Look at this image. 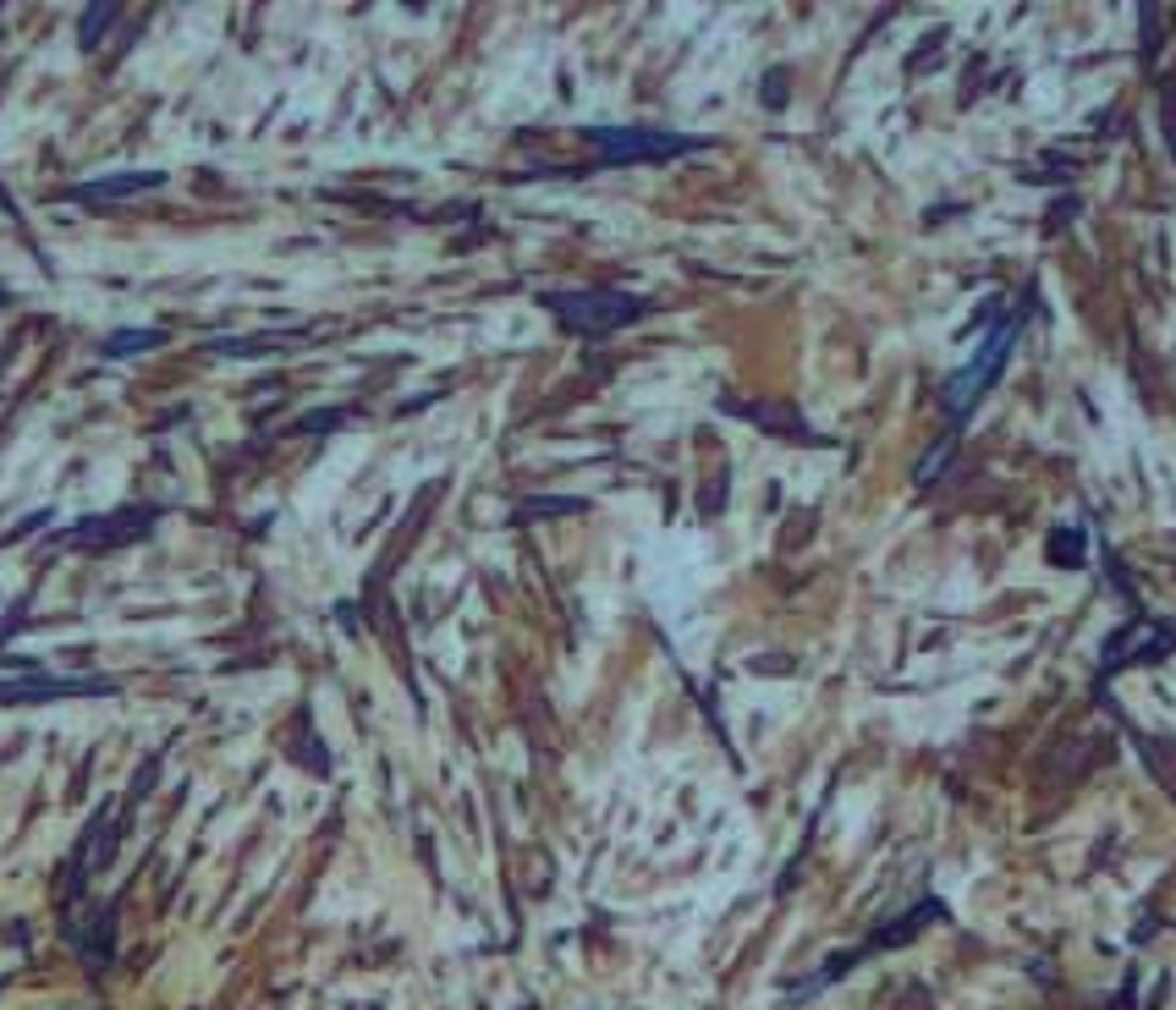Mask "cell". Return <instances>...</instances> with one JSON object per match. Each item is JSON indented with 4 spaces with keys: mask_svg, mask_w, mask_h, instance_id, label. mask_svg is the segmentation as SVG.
I'll return each instance as SVG.
<instances>
[{
    "mask_svg": "<svg viewBox=\"0 0 1176 1010\" xmlns=\"http://www.w3.org/2000/svg\"><path fill=\"white\" fill-rule=\"evenodd\" d=\"M1017 330H1023V319H1017V313H1011V319H1001L995 330H990V341L978 346V357H973V363H968V369H962L957 379L945 384V412L957 417V423H962V412H973V401L984 396V390L995 384L1001 363L1011 357V341H1017Z\"/></svg>",
    "mask_w": 1176,
    "mask_h": 1010,
    "instance_id": "3",
    "label": "cell"
},
{
    "mask_svg": "<svg viewBox=\"0 0 1176 1010\" xmlns=\"http://www.w3.org/2000/svg\"><path fill=\"white\" fill-rule=\"evenodd\" d=\"M533 511H545V516H572V511H583V500H528L523 516H533Z\"/></svg>",
    "mask_w": 1176,
    "mask_h": 1010,
    "instance_id": "10",
    "label": "cell"
},
{
    "mask_svg": "<svg viewBox=\"0 0 1176 1010\" xmlns=\"http://www.w3.org/2000/svg\"><path fill=\"white\" fill-rule=\"evenodd\" d=\"M166 341V330H126V336H105L100 357H133V352H154Z\"/></svg>",
    "mask_w": 1176,
    "mask_h": 1010,
    "instance_id": "7",
    "label": "cell"
},
{
    "mask_svg": "<svg viewBox=\"0 0 1176 1010\" xmlns=\"http://www.w3.org/2000/svg\"><path fill=\"white\" fill-rule=\"evenodd\" d=\"M88 692H116L110 681H61V675H39V681H0V703H45V698H88Z\"/></svg>",
    "mask_w": 1176,
    "mask_h": 1010,
    "instance_id": "5",
    "label": "cell"
},
{
    "mask_svg": "<svg viewBox=\"0 0 1176 1010\" xmlns=\"http://www.w3.org/2000/svg\"><path fill=\"white\" fill-rule=\"evenodd\" d=\"M606 166H660V159H682L710 149V138L693 133H654V126H589L583 133Z\"/></svg>",
    "mask_w": 1176,
    "mask_h": 1010,
    "instance_id": "2",
    "label": "cell"
},
{
    "mask_svg": "<svg viewBox=\"0 0 1176 1010\" xmlns=\"http://www.w3.org/2000/svg\"><path fill=\"white\" fill-rule=\"evenodd\" d=\"M545 308L561 319V330L583 336V341H606L616 330H627L632 319H644L649 303L632 297L621 286H583V291H545Z\"/></svg>",
    "mask_w": 1176,
    "mask_h": 1010,
    "instance_id": "1",
    "label": "cell"
},
{
    "mask_svg": "<svg viewBox=\"0 0 1176 1010\" xmlns=\"http://www.w3.org/2000/svg\"><path fill=\"white\" fill-rule=\"evenodd\" d=\"M110 17H116V6H93V12L83 17V34H78V45H83V50H93V45H100V34L110 28Z\"/></svg>",
    "mask_w": 1176,
    "mask_h": 1010,
    "instance_id": "8",
    "label": "cell"
},
{
    "mask_svg": "<svg viewBox=\"0 0 1176 1010\" xmlns=\"http://www.w3.org/2000/svg\"><path fill=\"white\" fill-rule=\"evenodd\" d=\"M1051 561L1084 566V538H1077V533H1056V538H1051Z\"/></svg>",
    "mask_w": 1176,
    "mask_h": 1010,
    "instance_id": "9",
    "label": "cell"
},
{
    "mask_svg": "<svg viewBox=\"0 0 1176 1010\" xmlns=\"http://www.w3.org/2000/svg\"><path fill=\"white\" fill-rule=\"evenodd\" d=\"M154 523V511H116V516H88V523H78L61 544H72V549H116V544H126V538H138L143 528Z\"/></svg>",
    "mask_w": 1176,
    "mask_h": 1010,
    "instance_id": "4",
    "label": "cell"
},
{
    "mask_svg": "<svg viewBox=\"0 0 1176 1010\" xmlns=\"http://www.w3.org/2000/svg\"><path fill=\"white\" fill-rule=\"evenodd\" d=\"M149 187H166V176H160V171L100 176V182H83V187H72V199H83V204H110V199H126V192H149Z\"/></svg>",
    "mask_w": 1176,
    "mask_h": 1010,
    "instance_id": "6",
    "label": "cell"
}]
</instances>
